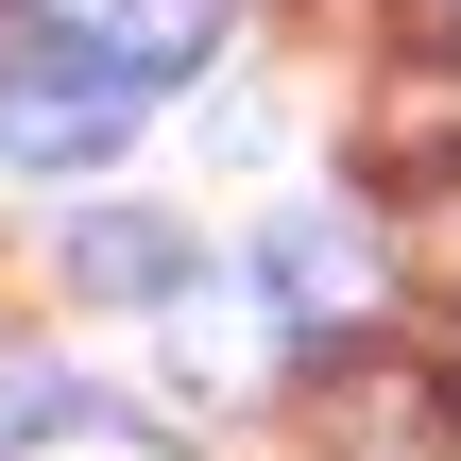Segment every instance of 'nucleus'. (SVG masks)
<instances>
[{
  "label": "nucleus",
  "instance_id": "f257e3e1",
  "mask_svg": "<svg viewBox=\"0 0 461 461\" xmlns=\"http://www.w3.org/2000/svg\"><path fill=\"white\" fill-rule=\"evenodd\" d=\"M154 120V68L103 34V17H51V34H0V154L17 171H86Z\"/></svg>",
  "mask_w": 461,
  "mask_h": 461
},
{
  "label": "nucleus",
  "instance_id": "6e6552de",
  "mask_svg": "<svg viewBox=\"0 0 461 461\" xmlns=\"http://www.w3.org/2000/svg\"><path fill=\"white\" fill-rule=\"evenodd\" d=\"M445 17H461V0H445Z\"/></svg>",
  "mask_w": 461,
  "mask_h": 461
},
{
  "label": "nucleus",
  "instance_id": "39448f33",
  "mask_svg": "<svg viewBox=\"0 0 461 461\" xmlns=\"http://www.w3.org/2000/svg\"><path fill=\"white\" fill-rule=\"evenodd\" d=\"M68 274L86 291H120V308H154V291H188V222H68Z\"/></svg>",
  "mask_w": 461,
  "mask_h": 461
},
{
  "label": "nucleus",
  "instance_id": "0eeeda50",
  "mask_svg": "<svg viewBox=\"0 0 461 461\" xmlns=\"http://www.w3.org/2000/svg\"><path fill=\"white\" fill-rule=\"evenodd\" d=\"M103 34H120V51H137V68H154V86H171V68H188V51H205V34H222V0H120V17H103Z\"/></svg>",
  "mask_w": 461,
  "mask_h": 461
},
{
  "label": "nucleus",
  "instance_id": "7ed1b4c3",
  "mask_svg": "<svg viewBox=\"0 0 461 461\" xmlns=\"http://www.w3.org/2000/svg\"><path fill=\"white\" fill-rule=\"evenodd\" d=\"M257 291H274V325H308V342H325V325H359V308H376V240H359V222H274Z\"/></svg>",
  "mask_w": 461,
  "mask_h": 461
},
{
  "label": "nucleus",
  "instance_id": "f03ea898",
  "mask_svg": "<svg viewBox=\"0 0 461 461\" xmlns=\"http://www.w3.org/2000/svg\"><path fill=\"white\" fill-rule=\"evenodd\" d=\"M308 411H325V445H342V461H445V445H461V376L393 359V342H325Z\"/></svg>",
  "mask_w": 461,
  "mask_h": 461
},
{
  "label": "nucleus",
  "instance_id": "20e7f679",
  "mask_svg": "<svg viewBox=\"0 0 461 461\" xmlns=\"http://www.w3.org/2000/svg\"><path fill=\"white\" fill-rule=\"evenodd\" d=\"M445 154H461V68H393V86L359 103V171L411 188V171H445Z\"/></svg>",
  "mask_w": 461,
  "mask_h": 461
},
{
  "label": "nucleus",
  "instance_id": "423d86ee",
  "mask_svg": "<svg viewBox=\"0 0 461 461\" xmlns=\"http://www.w3.org/2000/svg\"><path fill=\"white\" fill-rule=\"evenodd\" d=\"M0 461H171V445H137V428H103V411H34V428H0Z\"/></svg>",
  "mask_w": 461,
  "mask_h": 461
}]
</instances>
